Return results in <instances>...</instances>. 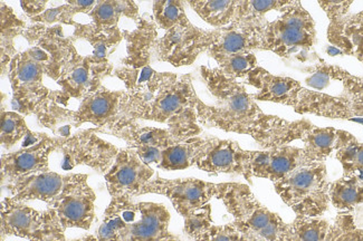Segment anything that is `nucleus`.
<instances>
[{"mask_svg": "<svg viewBox=\"0 0 363 241\" xmlns=\"http://www.w3.org/2000/svg\"><path fill=\"white\" fill-rule=\"evenodd\" d=\"M1 126H0V142L6 150L11 149L24 138L36 139L40 133H33L27 126L24 116L15 111L1 108Z\"/></svg>", "mask_w": 363, "mask_h": 241, "instance_id": "nucleus-36", "label": "nucleus"}, {"mask_svg": "<svg viewBox=\"0 0 363 241\" xmlns=\"http://www.w3.org/2000/svg\"><path fill=\"white\" fill-rule=\"evenodd\" d=\"M335 157L342 164L343 176H360L363 179V143L355 139L340 149Z\"/></svg>", "mask_w": 363, "mask_h": 241, "instance_id": "nucleus-41", "label": "nucleus"}, {"mask_svg": "<svg viewBox=\"0 0 363 241\" xmlns=\"http://www.w3.org/2000/svg\"><path fill=\"white\" fill-rule=\"evenodd\" d=\"M23 37L30 46L42 48L50 55L48 77L61 86L69 99L82 101L102 86L103 79L113 75L111 63H101L79 54L71 36L64 34L63 25H29Z\"/></svg>", "mask_w": 363, "mask_h": 241, "instance_id": "nucleus-2", "label": "nucleus"}, {"mask_svg": "<svg viewBox=\"0 0 363 241\" xmlns=\"http://www.w3.org/2000/svg\"><path fill=\"white\" fill-rule=\"evenodd\" d=\"M237 3L238 1L229 0H191L187 4L203 21L215 29H219L233 24L236 16Z\"/></svg>", "mask_w": 363, "mask_h": 241, "instance_id": "nucleus-32", "label": "nucleus"}, {"mask_svg": "<svg viewBox=\"0 0 363 241\" xmlns=\"http://www.w3.org/2000/svg\"><path fill=\"white\" fill-rule=\"evenodd\" d=\"M113 75L123 82L125 93L132 97L152 96L179 77L174 73L155 71L151 66L133 69L123 65L118 67Z\"/></svg>", "mask_w": 363, "mask_h": 241, "instance_id": "nucleus-25", "label": "nucleus"}, {"mask_svg": "<svg viewBox=\"0 0 363 241\" xmlns=\"http://www.w3.org/2000/svg\"><path fill=\"white\" fill-rule=\"evenodd\" d=\"M213 40V29L206 30L190 23L169 29L155 45V55L174 67L189 66L198 56L207 52Z\"/></svg>", "mask_w": 363, "mask_h": 241, "instance_id": "nucleus-13", "label": "nucleus"}, {"mask_svg": "<svg viewBox=\"0 0 363 241\" xmlns=\"http://www.w3.org/2000/svg\"><path fill=\"white\" fill-rule=\"evenodd\" d=\"M347 55L354 56L357 60H360L361 63L363 64V47L357 48L353 50L352 52H349Z\"/></svg>", "mask_w": 363, "mask_h": 241, "instance_id": "nucleus-46", "label": "nucleus"}, {"mask_svg": "<svg viewBox=\"0 0 363 241\" xmlns=\"http://www.w3.org/2000/svg\"><path fill=\"white\" fill-rule=\"evenodd\" d=\"M58 145L60 137L43 133L42 139L32 147L1 155V188L21 178L50 172V157Z\"/></svg>", "mask_w": 363, "mask_h": 241, "instance_id": "nucleus-16", "label": "nucleus"}, {"mask_svg": "<svg viewBox=\"0 0 363 241\" xmlns=\"http://www.w3.org/2000/svg\"><path fill=\"white\" fill-rule=\"evenodd\" d=\"M124 91H112L101 86L81 101L77 111H69L67 126L79 128L90 123L95 128H103L120 114V105Z\"/></svg>", "mask_w": 363, "mask_h": 241, "instance_id": "nucleus-17", "label": "nucleus"}, {"mask_svg": "<svg viewBox=\"0 0 363 241\" xmlns=\"http://www.w3.org/2000/svg\"><path fill=\"white\" fill-rule=\"evenodd\" d=\"M250 160L252 151L242 149L232 140H219L216 138L196 167L215 176L219 173L240 174L250 182Z\"/></svg>", "mask_w": 363, "mask_h": 241, "instance_id": "nucleus-18", "label": "nucleus"}, {"mask_svg": "<svg viewBox=\"0 0 363 241\" xmlns=\"http://www.w3.org/2000/svg\"><path fill=\"white\" fill-rule=\"evenodd\" d=\"M139 213V202L133 198H112L96 233L99 241H125Z\"/></svg>", "mask_w": 363, "mask_h": 241, "instance_id": "nucleus-24", "label": "nucleus"}, {"mask_svg": "<svg viewBox=\"0 0 363 241\" xmlns=\"http://www.w3.org/2000/svg\"><path fill=\"white\" fill-rule=\"evenodd\" d=\"M48 5V1H38V0L37 1H30V0L21 1V9L30 19L40 16V13L46 11Z\"/></svg>", "mask_w": 363, "mask_h": 241, "instance_id": "nucleus-44", "label": "nucleus"}, {"mask_svg": "<svg viewBox=\"0 0 363 241\" xmlns=\"http://www.w3.org/2000/svg\"><path fill=\"white\" fill-rule=\"evenodd\" d=\"M216 138L194 137L164 150L159 169L166 171L184 170L197 165Z\"/></svg>", "mask_w": 363, "mask_h": 241, "instance_id": "nucleus-29", "label": "nucleus"}, {"mask_svg": "<svg viewBox=\"0 0 363 241\" xmlns=\"http://www.w3.org/2000/svg\"><path fill=\"white\" fill-rule=\"evenodd\" d=\"M263 28L232 24L224 28L213 29V40L207 54L213 58L217 55L262 50Z\"/></svg>", "mask_w": 363, "mask_h": 241, "instance_id": "nucleus-22", "label": "nucleus"}, {"mask_svg": "<svg viewBox=\"0 0 363 241\" xmlns=\"http://www.w3.org/2000/svg\"><path fill=\"white\" fill-rule=\"evenodd\" d=\"M153 21L164 32L182 25L190 24L182 1H153Z\"/></svg>", "mask_w": 363, "mask_h": 241, "instance_id": "nucleus-37", "label": "nucleus"}, {"mask_svg": "<svg viewBox=\"0 0 363 241\" xmlns=\"http://www.w3.org/2000/svg\"><path fill=\"white\" fill-rule=\"evenodd\" d=\"M96 1L94 0H71L63 5L53 9H46L40 16L30 19L32 24H43L46 26L53 25H67L74 26V16L77 13H89L94 9Z\"/></svg>", "mask_w": 363, "mask_h": 241, "instance_id": "nucleus-34", "label": "nucleus"}, {"mask_svg": "<svg viewBox=\"0 0 363 241\" xmlns=\"http://www.w3.org/2000/svg\"><path fill=\"white\" fill-rule=\"evenodd\" d=\"M74 30L71 35L73 42L81 40L86 42L90 46V57L101 62L110 63L108 58L116 52L118 44L121 43L123 35L121 29L100 28L93 23L89 24H74Z\"/></svg>", "mask_w": 363, "mask_h": 241, "instance_id": "nucleus-28", "label": "nucleus"}, {"mask_svg": "<svg viewBox=\"0 0 363 241\" xmlns=\"http://www.w3.org/2000/svg\"><path fill=\"white\" fill-rule=\"evenodd\" d=\"M161 241H184V239L180 238L179 236H176L174 233H170L167 238H164V240Z\"/></svg>", "mask_w": 363, "mask_h": 241, "instance_id": "nucleus-47", "label": "nucleus"}, {"mask_svg": "<svg viewBox=\"0 0 363 241\" xmlns=\"http://www.w3.org/2000/svg\"><path fill=\"white\" fill-rule=\"evenodd\" d=\"M330 223L320 218H298L290 223L289 241H325Z\"/></svg>", "mask_w": 363, "mask_h": 241, "instance_id": "nucleus-39", "label": "nucleus"}, {"mask_svg": "<svg viewBox=\"0 0 363 241\" xmlns=\"http://www.w3.org/2000/svg\"><path fill=\"white\" fill-rule=\"evenodd\" d=\"M87 178L89 176L53 207L65 230L69 228L89 230L94 220L96 194L87 184Z\"/></svg>", "mask_w": 363, "mask_h": 241, "instance_id": "nucleus-21", "label": "nucleus"}, {"mask_svg": "<svg viewBox=\"0 0 363 241\" xmlns=\"http://www.w3.org/2000/svg\"><path fill=\"white\" fill-rule=\"evenodd\" d=\"M69 241H86V238L84 237H82V238L79 239H74V240H69Z\"/></svg>", "mask_w": 363, "mask_h": 241, "instance_id": "nucleus-49", "label": "nucleus"}, {"mask_svg": "<svg viewBox=\"0 0 363 241\" xmlns=\"http://www.w3.org/2000/svg\"><path fill=\"white\" fill-rule=\"evenodd\" d=\"M86 176L87 174H58L50 171L19 179L3 186V189L7 190L15 201L24 203L40 200L48 203V207L53 208Z\"/></svg>", "mask_w": 363, "mask_h": 241, "instance_id": "nucleus-14", "label": "nucleus"}, {"mask_svg": "<svg viewBox=\"0 0 363 241\" xmlns=\"http://www.w3.org/2000/svg\"><path fill=\"white\" fill-rule=\"evenodd\" d=\"M58 150L63 153L62 167L64 170H72L77 165H86L106 176L121 149L87 129L69 134V137H60Z\"/></svg>", "mask_w": 363, "mask_h": 241, "instance_id": "nucleus-11", "label": "nucleus"}, {"mask_svg": "<svg viewBox=\"0 0 363 241\" xmlns=\"http://www.w3.org/2000/svg\"><path fill=\"white\" fill-rule=\"evenodd\" d=\"M170 213L161 203L139 202V213L125 241H161L170 235Z\"/></svg>", "mask_w": 363, "mask_h": 241, "instance_id": "nucleus-27", "label": "nucleus"}, {"mask_svg": "<svg viewBox=\"0 0 363 241\" xmlns=\"http://www.w3.org/2000/svg\"><path fill=\"white\" fill-rule=\"evenodd\" d=\"M198 101L191 75L186 74L152 96L132 97L124 91L118 118L164 124L176 137L187 140L201 133Z\"/></svg>", "mask_w": 363, "mask_h": 241, "instance_id": "nucleus-3", "label": "nucleus"}, {"mask_svg": "<svg viewBox=\"0 0 363 241\" xmlns=\"http://www.w3.org/2000/svg\"><path fill=\"white\" fill-rule=\"evenodd\" d=\"M213 60L218 64V69L225 75L232 79H246L250 72L258 66L257 58L253 52H240L233 55L213 56Z\"/></svg>", "mask_w": 363, "mask_h": 241, "instance_id": "nucleus-38", "label": "nucleus"}, {"mask_svg": "<svg viewBox=\"0 0 363 241\" xmlns=\"http://www.w3.org/2000/svg\"><path fill=\"white\" fill-rule=\"evenodd\" d=\"M306 71L312 75L306 79L310 86L316 89L327 87L332 81L341 82L342 93L340 96L347 101L350 105L351 112L354 118H359V122L363 124V79L354 77L349 72L345 71L339 66L329 65L327 63H318L313 67H308Z\"/></svg>", "mask_w": 363, "mask_h": 241, "instance_id": "nucleus-20", "label": "nucleus"}, {"mask_svg": "<svg viewBox=\"0 0 363 241\" xmlns=\"http://www.w3.org/2000/svg\"><path fill=\"white\" fill-rule=\"evenodd\" d=\"M86 238V241H99L96 236H93V235H89V236H85Z\"/></svg>", "mask_w": 363, "mask_h": 241, "instance_id": "nucleus-48", "label": "nucleus"}, {"mask_svg": "<svg viewBox=\"0 0 363 241\" xmlns=\"http://www.w3.org/2000/svg\"><path fill=\"white\" fill-rule=\"evenodd\" d=\"M274 188L298 218H318L329 208L330 184L324 162L301 165L274 182Z\"/></svg>", "mask_w": 363, "mask_h": 241, "instance_id": "nucleus-6", "label": "nucleus"}, {"mask_svg": "<svg viewBox=\"0 0 363 241\" xmlns=\"http://www.w3.org/2000/svg\"><path fill=\"white\" fill-rule=\"evenodd\" d=\"M289 1H238L233 24L263 28L269 21L266 18L267 13L281 11Z\"/></svg>", "mask_w": 363, "mask_h": 241, "instance_id": "nucleus-35", "label": "nucleus"}, {"mask_svg": "<svg viewBox=\"0 0 363 241\" xmlns=\"http://www.w3.org/2000/svg\"><path fill=\"white\" fill-rule=\"evenodd\" d=\"M203 79L216 104L198 101L197 114L200 125L230 133L253 138L263 149L284 147L301 140L310 120L290 122L277 116L266 114L245 85L225 75L218 67H200Z\"/></svg>", "mask_w": 363, "mask_h": 241, "instance_id": "nucleus-1", "label": "nucleus"}, {"mask_svg": "<svg viewBox=\"0 0 363 241\" xmlns=\"http://www.w3.org/2000/svg\"><path fill=\"white\" fill-rule=\"evenodd\" d=\"M1 241H3V240H1Z\"/></svg>", "mask_w": 363, "mask_h": 241, "instance_id": "nucleus-50", "label": "nucleus"}, {"mask_svg": "<svg viewBox=\"0 0 363 241\" xmlns=\"http://www.w3.org/2000/svg\"><path fill=\"white\" fill-rule=\"evenodd\" d=\"M50 57L45 50L30 46L24 52H17L11 60L9 79L13 89V108L24 116H35L40 125L54 133L60 126L62 106L60 96L63 93L50 92L44 85V75H48Z\"/></svg>", "mask_w": 363, "mask_h": 241, "instance_id": "nucleus-4", "label": "nucleus"}, {"mask_svg": "<svg viewBox=\"0 0 363 241\" xmlns=\"http://www.w3.org/2000/svg\"><path fill=\"white\" fill-rule=\"evenodd\" d=\"M89 16L91 23L100 28H118V21L122 17L139 21V7L135 1H96Z\"/></svg>", "mask_w": 363, "mask_h": 241, "instance_id": "nucleus-31", "label": "nucleus"}, {"mask_svg": "<svg viewBox=\"0 0 363 241\" xmlns=\"http://www.w3.org/2000/svg\"><path fill=\"white\" fill-rule=\"evenodd\" d=\"M240 229V228H238ZM240 241H265L263 239L259 238V237L254 235L253 232H250V231L244 230V229H240Z\"/></svg>", "mask_w": 363, "mask_h": 241, "instance_id": "nucleus-45", "label": "nucleus"}, {"mask_svg": "<svg viewBox=\"0 0 363 241\" xmlns=\"http://www.w3.org/2000/svg\"><path fill=\"white\" fill-rule=\"evenodd\" d=\"M240 230L234 223L211 225L192 239L194 241H240Z\"/></svg>", "mask_w": 363, "mask_h": 241, "instance_id": "nucleus-43", "label": "nucleus"}, {"mask_svg": "<svg viewBox=\"0 0 363 241\" xmlns=\"http://www.w3.org/2000/svg\"><path fill=\"white\" fill-rule=\"evenodd\" d=\"M184 232L187 233V236H189L190 238H195L199 233L213 225L211 205L208 203L205 207L199 208L187 217L184 218Z\"/></svg>", "mask_w": 363, "mask_h": 241, "instance_id": "nucleus-42", "label": "nucleus"}, {"mask_svg": "<svg viewBox=\"0 0 363 241\" xmlns=\"http://www.w3.org/2000/svg\"><path fill=\"white\" fill-rule=\"evenodd\" d=\"M325 241H363V230L355 225L350 213L341 211L330 225Z\"/></svg>", "mask_w": 363, "mask_h": 241, "instance_id": "nucleus-40", "label": "nucleus"}, {"mask_svg": "<svg viewBox=\"0 0 363 241\" xmlns=\"http://www.w3.org/2000/svg\"><path fill=\"white\" fill-rule=\"evenodd\" d=\"M123 38L127 42V56L122 60L123 66L140 69L150 66L158 42V26L153 19L140 18L137 27L132 30L123 29Z\"/></svg>", "mask_w": 363, "mask_h": 241, "instance_id": "nucleus-23", "label": "nucleus"}, {"mask_svg": "<svg viewBox=\"0 0 363 241\" xmlns=\"http://www.w3.org/2000/svg\"><path fill=\"white\" fill-rule=\"evenodd\" d=\"M221 184H211L199 179H169L157 176L143 188L141 194H160L172 201L182 218H186L199 208L208 205L213 198L218 197Z\"/></svg>", "mask_w": 363, "mask_h": 241, "instance_id": "nucleus-12", "label": "nucleus"}, {"mask_svg": "<svg viewBox=\"0 0 363 241\" xmlns=\"http://www.w3.org/2000/svg\"><path fill=\"white\" fill-rule=\"evenodd\" d=\"M330 202L335 209L350 213L363 203V179L360 176H342L330 184Z\"/></svg>", "mask_w": 363, "mask_h": 241, "instance_id": "nucleus-33", "label": "nucleus"}, {"mask_svg": "<svg viewBox=\"0 0 363 241\" xmlns=\"http://www.w3.org/2000/svg\"><path fill=\"white\" fill-rule=\"evenodd\" d=\"M95 133L108 134L125 142L128 149L133 150L147 164H160L164 151L184 141L168 129L140 125L135 120L116 118L103 128H92Z\"/></svg>", "mask_w": 363, "mask_h": 241, "instance_id": "nucleus-10", "label": "nucleus"}, {"mask_svg": "<svg viewBox=\"0 0 363 241\" xmlns=\"http://www.w3.org/2000/svg\"><path fill=\"white\" fill-rule=\"evenodd\" d=\"M306 163L310 162L304 150L292 145L252 151L250 176L277 182Z\"/></svg>", "mask_w": 363, "mask_h": 241, "instance_id": "nucleus-19", "label": "nucleus"}, {"mask_svg": "<svg viewBox=\"0 0 363 241\" xmlns=\"http://www.w3.org/2000/svg\"><path fill=\"white\" fill-rule=\"evenodd\" d=\"M354 140L355 138L349 132L335 128H318L312 123L301 138L308 162H324L332 153H337Z\"/></svg>", "mask_w": 363, "mask_h": 241, "instance_id": "nucleus-26", "label": "nucleus"}, {"mask_svg": "<svg viewBox=\"0 0 363 241\" xmlns=\"http://www.w3.org/2000/svg\"><path fill=\"white\" fill-rule=\"evenodd\" d=\"M155 171L131 149H121L104 180L112 198L139 197Z\"/></svg>", "mask_w": 363, "mask_h": 241, "instance_id": "nucleus-15", "label": "nucleus"}, {"mask_svg": "<svg viewBox=\"0 0 363 241\" xmlns=\"http://www.w3.org/2000/svg\"><path fill=\"white\" fill-rule=\"evenodd\" d=\"M245 82L256 89L252 94L255 101L290 106L300 114L353 120L350 105L342 96L306 89L296 79L273 75L259 66L248 74Z\"/></svg>", "mask_w": 363, "mask_h": 241, "instance_id": "nucleus-5", "label": "nucleus"}, {"mask_svg": "<svg viewBox=\"0 0 363 241\" xmlns=\"http://www.w3.org/2000/svg\"><path fill=\"white\" fill-rule=\"evenodd\" d=\"M27 25L17 17L16 13L4 1L0 3V63L1 75L9 74L11 60L16 55L15 40L23 36Z\"/></svg>", "mask_w": 363, "mask_h": 241, "instance_id": "nucleus-30", "label": "nucleus"}, {"mask_svg": "<svg viewBox=\"0 0 363 241\" xmlns=\"http://www.w3.org/2000/svg\"><path fill=\"white\" fill-rule=\"evenodd\" d=\"M315 42V23L301 1L290 0L277 18L267 21L262 32V50L283 58L308 52Z\"/></svg>", "mask_w": 363, "mask_h": 241, "instance_id": "nucleus-8", "label": "nucleus"}, {"mask_svg": "<svg viewBox=\"0 0 363 241\" xmlns=\"http://www.w3.org/2000/svg\"><path fill=\"white\" fill-rule=\"evenodd\" d=\"M1 238L15 236L28 241H66L55 209L38 211L11 197L1 201Z\"/></svg>", "mask_w": 363, "mask_h": 241, "instance_id": "nucleus-9", "label": "nucleus"}, {"mask_svg": "<svg viewBox=\"0 0 363 241\" xmlns=\"http://www.w3.org/2000/svg\"><path fill=\"white\" fill-rule=\"evenodd\" d=\"M217 199L223 201L238 228L250 231L265 241H289L290 223L262 205L247 184H221Z\"/></svg>", "mask_w": 363, "mask_h": 241, "instance_id": "nucleus-7", "label": "nucleus"}]
</instances>
